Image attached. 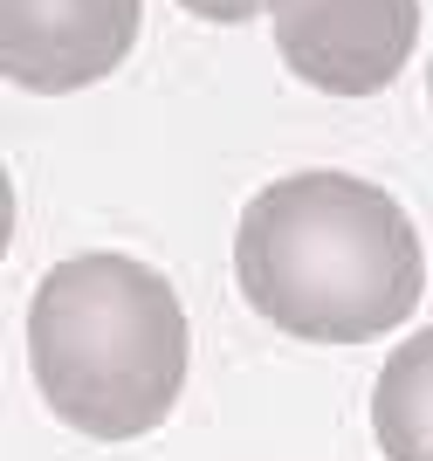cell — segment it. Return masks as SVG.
<instances>
[{
	"label": "cell",
	"mask_w": 433,
	"mask_h": 461,
	"mask_svg": "<svg viewBox=\"0 0 433 461\" xmlns=\"http://www.w3.org/2000/svg\"><path fill=\"white\" fill-rule=\"evenodd\" d=\"M234 276L248 310L302 345H365L419 310L427 249L385 186L351 173H289L248 200Z\"/></svg>",
	"instance_id": "cell-1"
},
{
	"label": "cell",
	"mask_w": 433,
	"mask_h": 461,
	"mask_svg": "<svg viewBox=\"0 0 433 461\" xmlns=\"http://www.w3.org/2000/svg\"><path fill=\"white\" fill-rule=\"evenodd\" d=\"M186 14H200V21H255L268 7V0H179Z\"/></svg>",
	"instance_id": "cell-6"
},
{
	"label": "cell",
	"mask_w": 433,
	"mask_h": 461,
	"mask_svg": "<svg viewBox=\"0 0 433 461\" xmlns=\"http://www.w3.org/2000/svg\"><path fill=\"white\" fill-rule=\"evenodd\" d=\"M427 96H433V69H427Z\"/></svg>",
	"instance_id": "cell-7"
},
{
	"label": "cell",
	"mask_w": 433,
	"mask_h": 461,
	"mask_svg": "<svg viewBox=\"0 0 433 461\" xmlns=\"http://www.w3.org/2000/svg\"><path fill=\"white\" fill-rule=\"evenodd\" d=\"M268 14L283 62L330 96L385 90L419 41V0H268Z\"/></svg>",
	"instance_id": "cell-3"
},
{
	"label": "cell",
	"mask_w": 433,
	"mask_h": 461,
	"mask_svg": "<svg viewBox=\"0 0 433 461\" xmlns=\"http://www.w3.org/2000/svg\"><path fill=\"white\" fill-rule=\"evenodd\" d=\"M28 366L56 420L90 441H138L186 385V310L138 255H69L35 283Z\"/></svg>",
	"instance_id": "cell-2"
},
{
	"label": "cell",
	"mask_w": 433,
	"mask_h": 461,
	"mask_svg": "<svg viewBox=\"0 0 433 461\" xmlns=\"http://www.w3.org/2000/svg\"><path fill=\"white\" fill-rule=\"evenodd\" d=\"M372 434L385 461H433V330L406 338L385 358L372 393Z\"/></svg>",
	"instance_id": "cell-5"
},
{
	"label": "cell",
	"mask_w": 433,
	"mask_h": 461,
	"mask_svg": "<svg viewBox=\"0 0 433 461\" xmlns=\"http://www.w3.org/2000/svg\"><path fill=\"white\" fill-rule=\"evenodd\" d=\"M138 41V0H0V69L21 90L62 96L104 83Z\"/></svg>",
	"instance_id": "cell-4"
}]
</instances>
